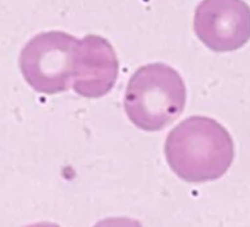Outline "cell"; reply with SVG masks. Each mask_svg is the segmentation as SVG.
Masks as SVG:
<instances>
[{
	"label": "cell",
	"mask_w": 250,
	"mask_h": 227,
	"mask_svg": "<svg viewBox=\"0 0 250 227\" xmlns=\"http://www.w3.org/2000/svg\"><path fill=\"white\" fill-rule=\"evenodd\" d=\"M165 157L180 179L188 183H203L227 173L234 159V143L218 121L190 117L168 135Z\"/></svg>",
	"instance_id": "cell-1"
},
{
	"label": "cell",
	"mask_w": 250,
	"mask_h": 227,
	"mask_svg": "<svg viewBox=\"0 0 250 227\" xmlns=\"http://www.w3.org/2000/svg\"><path fill=\"white\" fill-rule=\"evenodd\" d=\"M187 100L181 75L162 62L140 67L130 78L124 94L128 120L140 130L159 132L174 123Z\"/></svg>",
	"instance_id": "cell-2"
},
{
	"label": "cell",
	"mask_w": 250,
	"mask_h": 227,
	"mask_svg": "<svg viewBox=\"0 0 250 227\" xmlns=\"http://www.w3.org/2000/svg\"><path fill=\"white\" fill-rule=\"evenodd\" d=\"M78 39L65 31H44L25 43L20 69L25 83L40 94H59L71 89Z\"/></svg>",
	"instance_id": "cell-3"
},
{
	"label": "cell",
	"mask_w": 250,
	"mask_h": 227,
	"mask_svg": "<svg viewBox=\"0 0 250 227\" xmlns=\"http://www.w3.org/2000/svg\"><path fill=\"white\" fill-rule=\"evenodd\" d=\"M199 40L215 52H231L250 40V8L243 0H203L194 14Z\"/></svg>",
	"instance_id": "cell-4"
},
{
	"label": "cell",
	"mask_w": 250,
	"mask_h": 227,
	"mask_svg": "<svg viewBox=\"0 0 250 227\" xmlns=\"http://www.w3.org/2000/svg\"><path fill=\"white\" fill-rule=\"evenodd\" d=\"M118 75L119 59L109 40L96 34L78 39L71 86L77 94L87 99L103 97L115 87Z\"/></svg>",
	"instance_id": "cell-5"
},
{
	"label": "cell",
	"mask_w": 250,
	"mask_h": 227,
	"mask_svg": "<svg viewBox=\"0 0 250 227\" xmlns=\"http://www.w3.org/2000/svg\"><path fill=\"white\" fill-rule=\"evenodd\" d=\"M93 227H143L137 220L127 218V217H112L99 221Z\"/></svg>",
	"instance_id": "cell-6"
},
{
	"label": "cell",
	"mask_w": 250,
	"mask_h": 227,
	"mask_svg": "<svg viewBox=\"0 0 250 227\" xmlns=\"http://www.w3.org/2000/svg\"><path fill=\"white\" fill-rule=\"evenodd\" d=\"M27 227H61V226L53 224V223H37V224H31V226H27Z\"/></svg>",
	"instance_id": "cell-7"
}]
</instances>
